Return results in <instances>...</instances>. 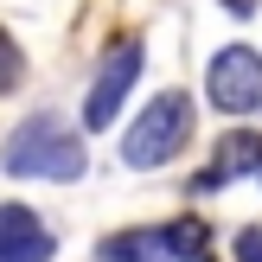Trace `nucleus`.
I'll return each instance as SVG.
<instances>
[{"label":"nucleus","instance_id":"3","mask_svg":"<svg viewBox=\"0 0 262 262\" xmlns=\"http://www.w3.org/2000/svg\"><path fill=\"white\" fill-rule=\"evenodd\" d=\"M141 64H147V51H141V38H135V32H128V38H115V45L102 51L96 83H90V96H83V135H102V128H115L122 102L135 96V83H141Z\"/></svg>","mask_w":262,"mask_h":262},{"label":"nucleus","instance_id":"6","mask_svg":"<svg viewBox=\"0 0 262 262\" xmlns=\"http://www.w3.org/2000/svg\"><path fill=\"white\" fill-rule=\"evenodd\" d=\"M96 262H173V237H166V224L109 230V237L96 243Z\"/></svg>","mask_w":262,"mask_h":262},{"label":"nucleus","instance_id":"5","mask_svg":"<svg viewBox=\"0 0 262 262\" xmlns=\"http://www.w3.org/2000/svg\"><path fill=\"white\" fill-rule=\"evenodd\" d=\"M243 173H262V135L256 128H230V135L217 141L211 166L192 179V192H217V186H230V179H243Z\"/></svg>","mask_w":262,"mask_h":262},{"label":"nucleus","instance_id":"13","mask_svg":"<svg viewBox=\"0 0 262 262\" xmlns=\"http://www.w3.org/2000/svg\"><path fill=\"white\" fill-rule=\"evenodd\" d=\"M256 179H262V173H256Z\"/></svg>","mask_w":262,"mask_h":262},{"label":"nucleus","instance_id":"12","mask_svg":"<svg viewBox=\"0 0 262 262\" xmlns=\"http://www.w3.org/2000/svg\"><path fill=\"white\" fill-rule=\"evenodd\" d=\"M224 13H237V19H250V13H256V0H224Z\"/></svg>","mask_w":262,"mask_h":262},{"label":"nucleus","instance_id":"8","mask_svg":"<svg viewBox=\"0 0 262 262\" xmlns=\"http://www.w3.org/2000/svg\"><path fill=\"white\" fill-rule=\"evenodd\" d=\"M38 211L32 205H0V250H13V243H26V237H38Z\"/></svg>","mask_w":262,"mask_h":262},{"label":"nucleus","instance_id":"9","mask_svg":"<svg viewBox=\"0 0 262 262\" xmlns=\"http://www.w3.org/2000/svg\"><path fill=\"white\" fill-rule=\"evenodd\" d=\"M58 256V243H51V230H38V237L13 243V250H0V262H51Z\"/></svg>","mask_w":262,"mask_h":262},{"label":"nucleus","instance_id":"7","mask_svg":"<svg viewBox=\"0 0 262 262\" xmlns=\"http://www.w3.org/2000/svg\"><path fill=\"white\" fill-rule=\"evenodd\" d=\"M166 237H173V262H205V243H211L205 217H173Z\"/></svg>","mask_w":262,"mask_h":262},{"label":"nucleus","instance_id":"1","mask_svg":"<svg viewBox=\"0 0 262 262\" xmlns=\"http://www.w3.org/2000/svg\"><path fill=\"white\" fill-rule=\"evenodd\" d=\"M0 173L13 179H45V186H71L90 173V147L58 109H38L0 141Z\"/></svg>","mask_w":262,"mask_h":262},{"label":"nucleus","instance_id":"10","mask_svg":"<svg viewBox=\"0 0 262 262\" xmlns=\"http://www.w3.org/2000/svg\"><path fill=\"white\" fill-rule=\"evenodd\" d=\"M19 77H26V58H19V45L0 32V90H19Z\"/></svg>","mask_w":262,"mask_h":262},{"label":"nucleus","instance_id":"4","mask_svg":"<svg viewBox=\"0 0 262 262\" xmlns=\"http://www.w3.org/2000/svg\"><path fill=\"white\" fill-rule=\"evenodd\" d=\"M205 102H211L217 115H230V122L256 115L262 109V51L256 45L211 51V64H205Z\"/></svg>","mask_w":262,"mask_h":262},{"label":"nucleus","instance_id":"11","mask_svg":"<svg viewBox=\"0 0 262 262\" xmlns=\"http://www.w3.org/2000/svg\"><path fill=\"white\" fill-rule=\"evenodd\" d=\"M230 256H237V262H262V230H256V224H243L237 237H230Z\"/></svg>","mask_w":262,"mask_h":262},{"label":"nucleus","instance_id":"2","mask_svg":"<svg viewBox=\"0 0 262 262\" xmlns=\"http://www.w3.org/2000/svg\"><path fill=\"white\" fill-rule=\"evenodd\" d=\"M186 141H192V96L186 90H160V96L122 128V166L154 173V166H166Z\"/></svg>","mask_w":262,"mask_h":262}]
</instances>
